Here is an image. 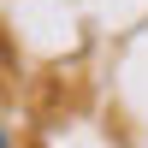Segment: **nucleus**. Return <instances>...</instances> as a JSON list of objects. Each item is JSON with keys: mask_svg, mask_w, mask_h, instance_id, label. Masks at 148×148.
Instances as JSON below:
<instances>
[{"mask_svg": "<svg viewBox=\"0 0 148 148\" xmlns=\"http://www.w3.org/2000/svg\"><path fill=\"white\" fill-rule=\"evenodd\" d=\"M0 148H12V142H6V130H0Z\"/></svg>", "mask_w": 148, "mask_h": 148, "instance_id": "obj_1", "label": "nucleus"}]
</instances>
